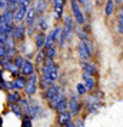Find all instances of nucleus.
<instances>
[{"instance_id":"obj_1","label":"nucleus","mask_w":123,"mask_h":127,"mask_svg":"<svg viewBox=\"0 0 123 127\" xmlns=\"http://www.w3.org/2000/svg\"><path fill=\"white\" fill-rule=\"evenodd\" d=\"M59 77V67L57 64H54L52 59H47L43 63V67H41V79L46 80L49 84H53L54 81L57 80Z\"/></svg>"},{"instance_id":"obj_2","label":"nucleus","mask_w":123,"mask_h":127,"mask_svg":"<svg viewBox=\"0 0 123 127\" xmlns=\"http://www.w3.org/2000/svg\"><path fill=\"white\" fill-rule=\"evenodd\" d=\"M14 26H16V22L10 9L0 13V34H12Z\"/></svg>"},{"instance_id":"obj_3","label":"nucleus","mask_w":123,"mask_h":127,"mask_svg":"<svg viewBox=\"0 0 123 127\" xmlns=\"http://www.w3.org/2000/svg\"><path fill=\"white\" fill-rule=\"evenodd\" d=\"M62 89L60 87H57V86H49L44 90V97L47 98V101H49V106L50 107H56V104H57V101H59V97H60V94H62V92H60Z\"/></svg>"},{"instance_id":"obj_4","label":"nucleus","mask_w":123,"mask_h":127,"mask_svg":"<svg viewBox=\"0 0 123 127\" xmlns=\"http://www.w3.org/2000/svg\"><path fill=\"white\" fill-rule=\"evenodd\" d=\"M37 17H39V14H37V12H36L35 6L29 7V9H27V13H26V17H24V24H26V27H27L30 34H32V32H33L35 27H36Z\"/></svg>"},{"instance_id":"obj_5","label":"nucleus","mask_w":123,"mask_h":127,"mask_svg":"<svg viewBox=\"0 0 123 127\" xmlns=\"http://www.w3.org/2000/svg\"><path fill=\"white\" fill-rule=\"evenodd\" d=\"M72 32H73V19L67 14V16H65V19H63V36H62V41H60L62 46L65 44V41L67 40V39L72 37Z\"/></svg>"},{"instance_id":"obj_6","label":"nucleus","mask_w":123,"mask_h":127,"mask_svg":"<svg viewBox=\"0 0 123 127\" xmlns=\"http://www.w3.org/2000/svg\"><path fill=\"white\" fill-rule=\"evenodd\" d=\"M70 6H72V12H73V16H75V20H76L77 24H84L86 19H84V14H83L82 6L77 0H70Z\"/></svg>"},{"instance_id":"obj_7","label":"nucleus","mask_w":123,"mask_h":127,"mask_svg":"<svg viewBox=\"0 0 123 127\" xmlns=\"http://www.w3.org/2000/svg\"><path fill=\"white\" fill-rule=\"evenodd\" d=\"M37 87H39V77L37 74H30L29 79H27V83H26V87H24V92L27 96H33L36 92H37Z\"/></svg>"},{"instance_id":"obj_8","label":"nucleus","mask_w":123,"mask_h":127,"mask_svg":"<svg viewBox=\"0 0 123 127\" xmlns=\"http://www.w3.org/2000/svg\"><path fill=\"white\" fill-rule=\"evenodd\" d=\"M27 6H22V4H19L14 10H13V17H14V22L16 24L19 23H23L24 22V17H26V13H27Z\"/></svg>"},{"instance_id":"obj_9","label":"nucleus","mask_w":123,"mask_h":127,"mask_svg":"<svg viewBox=\"0 0 123 127\" xmlns=\"http://www.w3.org/2000/svg\"><path fill=\"white\" fill-rule=\"evenodd\" d=\"M12 36L14 37V40H17V41L24 40V37H26V24H23V23L16 24L14 29H13Z\"/></svg>"},{"instance_id":"obj_10","label":"nucleus","mask_w":123,"mask_h":127,"mask_svg":"<svg viewBox=\"0 0 123 127\" xmlns=\"http://www.w3.org/2000/svg\"><path fill=\"white\" fill-rule=\"evenodd\" d=\"M77 50H79V56H80V59H82V62H87L89 59H90V50L87 49V46H86V41L80 40L79 41V44H77Z\"/></svg>"},{"instance_id":"obj_11","label":"nucleus","mask_w":123,"mask_h":127,"mask_svg":"<svg viewBox=\"0 0 123 127\" xmlns=\"http://www.w3.org/2000/svg\"><path fill=\"white\" fill-rule=\"evenodd\" d=\"M20 71H22V74H23V76H26V77H29L30 74H33V73H35V64L32 63L30 60H27V59H24L23 66H22V69H20Z\"/></svg>"},{"instance_id":"obj_12","label":"nucleus","mask_w":123,"mask_h":127,"mask_svg":"<svg viewBox=\"0 0 123 127\" xmlns=\"http://www.w3.org/2000/svg\"><path fill=\"white\" fill-rule=\"evenodd\" d=\"M99 100L96 97H93V96H89L87 100H86V107H87V110L90 111V113H96L97 111V109H99Z\"/></svg>"},{"instance_id":"obj_13","label":"nucleus","mask_w":123,"mask_h":127,"mask_svg":"<svg viewBox=\"0 0 123 127\" xmlns=\"http://www.w3.org/2000/svg\"><path fill=\"white\" fill-rule=\"evenodd\" d=\"M67 107H69V100H67V98L65 97V94L62 93L60 97H59L57 104H56V107H54V110H56L57 113H62V111H66Z\"/></svg>"},{"instance_id":"obj_14","label":"nucleus","mask_w":123,"mask_h":127,"mask_svg":"<svg viewBox=\"0 0 123 127\" xmlns=\"http://www.w3.org/2000/svg\"><path fill=\"white\" fill-rule=\"evenodd\" d=\"M72 117H73V114H72L70 111H62V113H59V117H57V121H59V126L65 127L67 123H70L72 121Z\"/></svg>"},{"instance_id":"obj_15","label":"nucleus","mask_w":123,"mask_h":127,"mask_svg":"<svg viewBox=\"0 0 123 127\" xmlns=\"http://www.w3.org/2000/svg\"><path fill=\"white\" fill-rule=\"evenodd\" d=\"M26 76H17L14 80L12 81V87L13 90H23L26 87V83H27V79H24Z\"/></svg>"},{"instance_id":"obj_16","label":"nucleus","mask_w":123,"mask_h":127,"mask_svg":"<svg viewBox=\"0 0 123 127\" xmlns=\"http://www.w3.org/2000/svg\"><path fill=\"white\" fill-rule=\"evenodd\" d=\"M65 3L63 0H57L56 3H53V13H54V19H60L63 14V9H65Z\"/></svg>"},{"instance_id":"obj_17","label":"nucleus","mask_w":123,"mask_h":127,"mask_svg":"<svg viewBox=\"0 0 123 127\" xmlns=\"http://www.w3.org/2000/svg\"><path fill=\"white\" fill-rule=\"evenodd\" d=\"M47 6H49V0H36L35 3V9L39 16H43L47 10Z\"/></svg>"},{"instance_id":"obj_18","label":"nucleus","mask_w":123,"mask_h":127,"mask_svg":"<svg viewBox=\"0 0 123 127\" xmlns=\"http://www.w3.org/2000/svg\"><path fill=\"white\" fill-rule=\"evenodd\" d=\"M26 113L30 116V117H36V116H39L40 113V107H39V104L36 103L35 100H29V107L26 110Z\"/></svg>"},{"instance_id":"obj_19","label":"nucleus","mask_w":123,"mask_h":127,"mask_svg":"<svg viewBox=\"0 0 123 127\" xmlns=\"http://www.w3.org/2000/svg\"><path fill=\"white\" fill-rule=\"evenodd\" d=\"M69 107H70V113L72 114H77L80 110V101L77 100V97L75 94L70 96V101H69Z\"/></svg>"},{"instance_id":"obj_20","label":"nucleus","mask_w":123,"mask_h":127,"mask_svg":"<svg viewBox=\"0 0 123 127\" xmlns=\"http://www.w3.org/2000/svg\"><path fill=\"white\" fill-rule=\"evenodd\" d=\"M57 43V40H56V33H54V30H52V32H49L46 36V43H44V49H49V47L54 46Z\"/></svg>"},{"instance_id":"obj_21","label":"nucleus","mask_w":123,"mask_h":127,"mask_svg":"<svg viewBox=\"0 0 123 127\" xmlns=\"http://www.w3.org/2000/svg\"><path fill=\"white\" fill-rule=\"evenodd\" d=\"M36 40V47H37V50H41V49H44V43H46V34L44 33H37L35 37Z\"/></svg>"},{"instance_id":"obj_22","label":"nucleus","mask_w":123,"mask_h":127,"mask_svg":"<svg viewBox=\"0 0 123 127\" xmlns=\"http://www.w3.org/2000/svg\"><path fill=\"white\" fill-rule=\"evenodd\" d=\"M82 67H83V71L89 76H93L96 73V67H94V64H90L87 62H83L82 63Z\"/></svg>"},{"instance_id":"obj_23","label":"nucleus","mask_w":123,"mask_h":127,"mask_svg":"<svg viewBox=\"0 0 123 127\" xmlns=\"http://www.w3.org/2000/svg\"><path fill=\"white\" fill-rule=\"evenodd\" d=\"M36 26H37L41 32H44V30H47V27H49V22H47V19L44 17V16H39Z\"/></svg>"},{"instance_id":"obj_24","label":"nucleus","mask_w":123,"mask_h":127,"mask_svg":"<svg viewBox=\"0 0 123 127\" xmlns=\"http://www.w3.org/2000/svg\"><path fill=\"white\" fill-rule=\"evenodd\" d=\"M19 100H20V96H19L17 90H14V92H9V93H7V101H9L10 104L19 103Z\"/></svg>"},{"instance_id":"obj_25","label":"nucleus","mask_w":123,"mask_h":127,"mask_svg":"<svg viewBox=\"0 0 123 127\" xmlns=\"http://www.w3.org/2000/svg\"><path fill=\"white\" fill-rule=\"evenodd\" d=\"M83 80H84V86L87 87V90H93V87H94V79H93V76H89V74H83Z\"/></svg>"},{"instance_id":"obj_26","label":"nucleus","mask_w":123,"mask_h":127,"mask_svg":"<svg viewBox=\"0 0 123 127\" xmlns=\"http://www.w3.org/2000/svg\"><path fill=\"white\" fill-rule=\"evenodd\" d=\"M113 10H115V0H107L105 6V14L106 16H112Z\"/></svg>"},{"instance_id":"obj_27","label":"nucleus","mask_w":123,"mask_h":127,"mask_svg":"<svg viewBox=\"0 0 123 127\" xmlns=\"http://www.w3.org/2000/svg\"><path fill=\"white\" fill-rule=\"evenodd\" d=\"M44 60H46V50H39L37 53V56H36V66H40V64L44 63Z\"/></svg>"},{"instance_id":"obj_28","label":"nucleus","mask_w":123,"mask_h":127,"mask_svg":"<svg viewBox=\"0 0 123 127\" xmlns=\"http://www.w3.org/2000/svg\"><path fill=\"white\" fill-rule=\"evenodd\" d=\"M10 109H12V111H14V114L16 116H23V107L20 106L19 103H14V104H10Z\"/></svg>"},{"instance_id":"obj_29","label":"nucleus","mask_w":123,"mask_h":127,"mask_svg":"<svg viewBox=\"0 0 123 127\" xmlns=\"http://www.w3.org/2000/svg\"><path fill=\"white\" fill-rule=\"evenodd\" d=\"M56 54H57V47L56 46H52V47H49V49H46V57L47 59H54L56 57Z\"/></svg>"},{"instance_id":"obj_30","label":"nucleus","mask_w":123,"mask_h":127,"mask_svg":"<svg viewBox=\"0 0 123 127\" xmlns=\"http://www.w3.org/2000/svg\"><path fill=\"white\" fill-rule=\"evenodd\" d=\"M117 32L123 34V10H120L119 13V23H117Z\"/></svg>"},{"instance_id":"obj_31","label":"nucleus","mask_w":123,"mask_h":127,"mask_svg":"<svg viewBox=\"0 0 123 127\" xmlns=\"http://www.w3.org/2000/svg\"><path fill=\"white\" fill-rule=\"evenodd\" d=\"M76 33H77V36H79V39H80V40H83V41H87L89 40V36L84 34V32H83L80 27H77V29H76Z\"/></svg>"},{"instance_id":"obj_32","label":"nucleus","mask_w":123,"mask_h":127,"mask_svg":"<svg viewBox=\"0 0 123 127\" xmlns=\"http://www.w3.org/2000/svg\"><path fill=\"white\" fill-rule=\"evenodd\" d=\"M23 62H24V57H23V56H16V57L13 59V63L16 64L19 69H22V66H23Z\"/></svg>"},{"instance_id":"obj_33","label":"nucleus","mask_w":123,"mask_h":127,"mask_svg":"<svg viewBox=\"0 0 123 127\" xmlns=\"http://www.w3.org/2000/svg\"><path fill=\"white\" fill-rule=\"evenodd\" d=\"M76 90H77V93H79V94H86V92H87V87L84 86V84H82V83H79V84H77V87H76Z\"/></svg>"},{"instance_id":"obj_34","label":"nucleus","mask_w":123,"mask_h":127,"mask_svg":"<svg viewBox=\"0 0 123 127\" xmlns=\"http://www.w3.org/2000/svg\"><path fill=\"white\" fill-rule=\"evenodd\" d=\"M23 127H32V117L29 114L23 117Z\"/></svg>"},{"instance_id":"obj_35","label":"nucleus","mask_w":123,"mask_h":127,"mask_svg":"<svg viewBox=\"0 0 123 127\" xmlns=\"http://www.w3.org/2000/svg\"><path fill=\"white\" fill-rule=\"evenodd\" d=\"M10 6H9V1L7 0H0V10L4 12V10H9Z\"/></svg>"},{"instance_id":"obj_36","label":"nucleus","mask_w":123,"mask_h":127,"mask_svg":"<svg viewBox=\"0 0 123 127\" xmlns=\"http://www.w3.org/2000/svg\"><path fill=\"white\" fill-rule=\"evenodd\" d=\"M92 1H93V0H84L83 6L86 7V12H90V9H92Z\"/></svg>"},{"instance_id":"obj_37","label":"nucleus","mask_w":123,"mask_h":127,"mask_svg":"<svg viewBox=\"0 0 123 127\" xmlns=\"http://www.w3.org/2000/svg\"><path fill=\"white\" fill-rule=\"evenodd\" d=\"M4 56H6V46L0 43V59L4 57Z\"/></svg>"},{"instance_id":"obj_38","label":"nucleus","mask_w":123,"mask_h":127,"mask_svg":"<svg viewBox=\"0 0 123 127\" xmlns=\"http://www.w3.org/2000/svg\"><path fill=\"white\" fill-rule=\"evenodd\" d=\"M76 127H83V120H77Z\"/></svg>"},{"instance_id":"obj_39","label":"nucleus","mask_w":123,"mask_h":127,"mask_svg":"<svg viewBox=\"0 0 123 127\" xmlns=\"http://www.w3.org/2000/svg\"><path fill=\"white\" fill-rule=\"evenodd\" d=\"M66 127H76V126H75V123H72V121H70V123H67V124H66Z\"/></svg>"},{"instance_id":"obj_40","label":"nucleus","mask_w":123,"mask_h":127,"mask_svg":"<svg viewBox=\"0 0 123 127\" xmlns=\"http://www.w3.org/2000/svg\"><path fill=\"white\" fill-rule=\"evenodd\" d=\"M77 1H79L80 4H83V3H84V0H77Z\"/></svg>"},{"instance_id":"obj_41","label":"nucleus","mask_w":123,"mask_h":127,"mask_svg":"<svg viewBox=\"0 0 123 127\" xmlns=\"http://www.w3.org/2000/svg\"><path fill=\"white\" fill-rule=\"evenodd\" d=\"M50 1H52V3H56V1H57V0H50Z\"/></svg>"},{"instance_id":"obj_42","label":"nucleus","mask_w":123,"mask_h":127,"mask_svg":"<svg viewBox=\"0 0 123 127\" xmlns=\"http://www.w3.org/2000/svg\"><path fill=\"white\" fill-rule=\"evenodd\" d=\"M0 127H1V119H0Z\"/></svg>"},{"instance_id":"obj_43","label":"nucleus","mask_w":123,"mask_h":127,"mask_svg":"<svg viewBox=\"0 0 123 127\" xmlns=\"http://www.w3.org/2000/svg\"><path fill=\"white\" fill-rule=\"evenodd\" d=\"M116 1H123V0H116Z\"/></svg>"},{"instance_id":"obj_44","label":"nucleus","mask_w":123,"mask_h":127,"mask_svg":"<svg viewBox=\"0 0 123 127\" xmlns=\"http://www.w3.org/2000/svg\"><path fill=\"white\" fill-rule=\"evenodd\" d=\"M63 1H67V0H63Z\"/></svg>"}]
</instances>
